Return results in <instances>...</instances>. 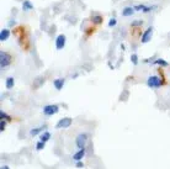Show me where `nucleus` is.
<instances>
[{
  "label": "nucleus",
  "mask_w": 170,
  "mask_h": 169,
  "mask_svg": "<svg viewBox=\"0 0 170 169\" xmlns=\"http://www.w3.org/2000/svg\"><path fill=\"white\" fill-rule=\"evenodd\" d=\"M59 111V106L56 104H51V105H46L43 108V114L46 116H53V115L58 114Z\"/></svg>",
  "instance_id": "7ed1b4c3"
},
{
  "label": "nucleus",
  "mask_w": 170,
  "mask_h": 169,
  "mask_svg": "<svg viewBox=\"0 0 170 169\" xmlns=\"http://www.w3.org/2000/svg\"><path fill=\"white\" fill-rule=\"evenodd\" d=\"M85 157V148H81L78 152L73 154V159L75 160V162H79V160H83V158Z\"/></svg>",
  "instance_id": "9d476101"
},
{
  "label": "nucleus",
  "mask_w": 170,
  "mask_h": 169,
  "mask_svg": "<svg viewBox=\"0 0 170 169\" xmlns=\"http://www.w3.org/2000/svg\"><path fill=\"white\" fill-rule=\"evenodd\" d=\"M131 62H132V63H133L134 65L138 64V56H137L136 53H133V55L131 56Z\"/></svg>",
  "instance_id": "412c9836"
},
{
  "label": "nucleus",
  "mask_w": 170,
  "mask_h": 169,
  "mask_svg": "<svg viewBox=\"0 0 170 169\" xmlns=\"http://www.w3.org/2000/svg\"><path fill=\"white\" fill-rule=\"evenodd\" d=\"M44 147H46V143L42 142V141H38V142L36 143V149H37V151H42Z\"/></svg>",
  "instance_id": "6ab92c4d"
},
{
  "label": "nucleus",
  "mask_w": 170,
  "mask_h": 169,
  "mask_svg": "<svg viewBox=\"0 0 170 169\" xmlns=\"http://www.w3.org/2000/svg\"><path fill=\"white\" fill-rule=\"evenodd\" d=\"M9 36H10V31L7 30V28H3V30L0 31V41H1V42L6 41L9 38Z\"/></svg>",
  "instance_id": "f8f14e48"
},
{
  "label": "nucleus",
  "mask_w": 170,
  "mask_h": 169,
  "mask_svg": "<svg viewBox=\"0 0 170 169\" xmlns=\"http://www.w3.org/2000/svg\"><path fill=\"white\" fill-rule=\"evenodd\" d=\"M49 138H51V132H48V131H44V132L40 136V141H42L44 143L49 141Z\"/></svg>",
  "instance_id": "f3484780"
},
{
  "label": "nucleus",
  "mask_w": 170,
  "mask_h": 169,
  "mask_svg": "<svg viewBox=\"0 0 170 169\" xmlns=\"http://www.w3.org/2000/svg\"><path fill=\"white\" fill-rule=\"evenodd\" d=\"M72 119L70 117H64V119H60L59 121L57 122L56 125V129H68V127H70V125H72Z\"/></svg>",
  "instance_id": "423d86ee"
},
{
  "label": "nucleus",
  "mask_w": 170,
  "mask_h": 169,
  "mask_svg": "<svg viewBox=\"0 0 170 169\" xmlns=\"http://www.w3.org/2000/svg\"><path fill=\"white\" fill-rule=\"evenodd\" d=\"M163 84H164V81H161L160 78L157 75H151V77H148V79H147V85L152 89L160 88Z\"/></svg>",
  "instance_id": "f03ea898"
},
{
  "label": "nucleus",
  "mask_w": 170,
  "mask_h": 169,
  "mask_svg": "<svg viewBox=\"0 0 170 169\" xmlns=\"http://www.w3.org/2000/svg\"><path fill=\"white\" fill-rule=\"evenodd\" d=\"M22 9H24V11H30V10L34 9V5H32V3L30 1V0H24Z\"/></svg>",
  "instance_id": "ddd939ff"
},
{
  "label": "nucleus",
  "mask_w": 170,
  "mask_h": 169,
  "mask_svg": "<svg viewBox=\"0 0 170 169\" xmlns=\"http://www.w3.org/2000/svg\"><path fill=\"white\" fill-rule=\"evenodd\" d=\"M65 43H67V37H65V35H63V34L58 35L56 38V48L58 51H60V49L64 48Z\"/></svg>",
  "instance_id": "39448f33"
},
{
  "label": "nucleus",
  "mask_w": 170,
  "mask_h": 169,
  "mask_svg": "<svg viewBox=\"0 0 170 169\" xmlns=\"http://www.w3.org/2000/svg\"><path fill=\"white\" fill-rule=\"evenodd\" d=\"M14 85H15V79L12 77H9L6 79V81H5V86H6V89H12L14 88Z\"/></svg>",
  "instance_id": "dca6fc26"
},
{
  "label": "nucleus",
  "mask_w": 170,
  "mask_h": 169,
  "mask_svg": "<svg viewBox=\"0 0 170 169\" xmlns=\"http://www.w3.org/2000/svg\"><path fill=\"white\" fill-rule=\"evenodd\" d=\"M0 117H1V120H6V121H11V117L7 115L6 112H4V111H1L0 112Z\"/></svg>",
  "instance_id": "aec40b11"
},
{
  "label": "nucleus",
  "mask_w": 170,
  "mask_h": 169,
  "mask_svg": "<svg viewBox=\"0 0 170 169\" xmlns=\"http://www.w3.org/2000/svg\"><path fill=\"white\" fill-rule=\"evenodd\" d=\"M86 141H88V135H86V133H79L77 136L75 145H77V147L79 148V149H81V148H85Z\"/></svg>",
  "instance_id": "20e7f679"
},
{
  "label": "nucleus",
  "mask_w": 170,
  "mask_h": 169,
  "mask_svg": "<svg viewBox=\"0 0 170 169\" xmlns=\"http://www.w3.org/2000/svg\"><path fill=\"white\" fill-rule=\"evenodd\" d=\"M64 84H65V79H64V78H57V79L53 80V85H54V88L57 90H62V89H63Z\"/></svg>",
  "instance_id": "1a4fd4ad"
},
{
  "label": "nucleus",
  "mask_w": 170,
  "mask_h": 169,
  "mask_svg": "<svg viewBox=\"0 0 170 169\" xmlns=\"http://www.w3.org/2000/svg\"><path fill=\"white\" fill-rule=\"evenodd\" d=\"M11 63H12V57L10 53L4 52V51L0 52V67H1V69L9 67Z\"/></svg>",
  "instance_id": "f257e3e1"
},
{
  "label": "nucleus",
  "mask_w": 170,
  "mask_h": 169,
  "mask_svg": "<svg viewBox=\"0 0 170 169\" xmlns=\"http://www.w3.org/2000/svg\"><path fill=\"white\" fill-rule=\"evenodd\" d=\"M134 11H136V10H134V7H132V6H126L125 9L122 10L121 14H122L123 18H128V16H132V15H133V14H134Z\"/></svg>",
  "instance_id": "9b49d317"
},
{
  "label": "nucleus",
  "mask_w": 170,
  "mask_h": 169,
  "mask_svg": "<svg viewBox=\"0 0 170 169\" xmlns=\"http://www.w3.org/2000/svg\"><path fill=\"white\" fill-rule=\"evenodd\" d=\"M5 127H6V122L4 120H1V121H0V131L3 132V131L5 130Z\"/></svg>",
  "instance_id": "393cba45"
},
{
  "label": "nucleus",
  "mask_w": 170,
  "mask_h": 169,
  "mask_svg": "<svg viewBox=\"0 0 170 169\" xmlns=\"http://www.w3.org/2000/svg\"><path fill=\"white\" fill-rule=\"evenodd\" d=\"M1 169H10V168L7 167V166H3V167H1Z\"/></svg>",
  "instance_id": "bb28decb"
},
{
  "label": "nucleus",
  "mask_w": 170,
  "mask_h": 169,
  "mask_svg": "<svg viewBox=\"0 0 170 169\" xmlns=\"http://www.w3.org/2000/svg\"><path fill=\"white\" fill-rule=\"evenodd\" d=\"M152 35H153V27L149 26L147 30L142 34V37H140V42H142V43H148L149 41L152 40Z\"/></svg>",
  "instance_id": "0eeeda50"
},
{
  "label": "nucleus",
  "mask_w": 170,
  "mask_h": 169,
  "mask_svg": "<svg viewBox=\"0 0 170 169\" xmlns=\"http://www.w3.org/2000/svg\"><path fill=\"white\" fill-rule=\"evenodd\" d=\"M102 16L101 15H93L91 16V22H93L94 25H100L102 24Z\"/></svg>",
  "instance_id": "2eb2a0df"
},
{
  "label": "nucleus",
  "mask_w": 170,
  "mask_h": 169,
  "mask_svg": "<svg viewBox=\"0 0 170 169\" xmlns=\"http://www.w3.org/2000/svg\"><path fill=\"white\" fill-rule=\"evenodd\" d=\"M136 11H142L144 14H147V12H151L153 11V9H155L157 6H151V5H144V4H137V5L133 6Z\"/></svg>",
  "instance_id": "6e6552de"
},
{
  "label": "nucleus",
  "mask_w": 170,
  "mask_h": 169,
  "mask_svg": "<svg viewBox=\"0 0 170 169\" xmlns=\"http://www.w3.org/2000/svg\"><path fill=\"white\" fill-rule=\"evenodd\" d=\"M84 32H85L86 36H90L91 34H94V32H95V28L94 27H88L86 30H84Z\"/></svg>",
  "instance_id": "4be33fe9"
},
{
  "label": "nucleus",
  "mask_w": 170,
  "mask_h": 169,
  "mask_svg": "<svg viewBox=\"0 0 170 169\" xmlns=\"http://www.w3.org/2000/svg\"><path fill=\"white\" fill-rule=\"evenodd\" d=\"M43 129H46V126H40V127H36V129H32V130L30 131V136L35 137V136L40 135V133L43 131Z\"/></svg>",
  "instance_id": "4468645a"
},
{
  "label": "nucleus",
  "mask_w": 170,
  "mask_h": 169,
  "mask_svg": "<svg viewBox=\"0 0 170 169\" xmlns=\"http://www.w3.org/2000/svg\"><path fill=\"white\" fill-rule=\"evenodd\" d=\"M84 167V163L81 162V160H79V162H77V168H83Z\"/></svg>",
  "instance_id": "a878e982"
},
{
  "label": "nucleus",
  "mask_w": 170,
  "mask_h": 169,
  "mask_svg": "<svg viewBox=\"0 0 170 169\" xmlns=\"http://www.w3.org/2000/svg\"><path fill=\"white\" fill-rule=\"evenodd\" d=\"M154 64H157V65H160V67H168L169 65V63L165 59H163V58H158V59H155L154 62H153Z\"/></svg>",
  "instance_id": "a211bd4d"
},
{
  "label": "nucleus",
  "mask_w": 170,
  "mask_h": 169,
  "mask_svg": "<svg viewBox=\"0 0 170 169\" xmlns=\"http://www.w3.org/2000/svg\"><path fill=\"white\" fill-rule=\"evenodd\" d=\"M142 25H143V21H142V20H137V21H133V22H132V27L142 26Z\"/></svg>",
  "instance_id": "5701e85b"
},
{
  "label": "nucleus",
  "mask_w": 170,
  "mask_h": 169,
  "mask_svg": "<svg viewBox=\"0 0 170 169\" xmlns=\"http://www.w3.org/2000/svg\"><path fill=\"white\" fill-rule=\"evenodd\" d=\"M116 24H117V20H116L115 18L110 19V21H109V26H110V27H114V26H116Z\"/></svg>",
  "instance_id": "b1692460"
}]
</instances>
